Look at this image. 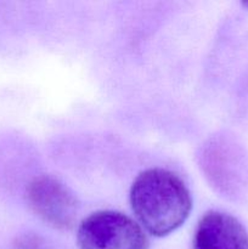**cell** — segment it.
<instances>
[{
  "label": "cell",
  "instance_id": "obj_1",
  "mask_svg": "<svg viewBox=\"0 0 248 249\" xmlns=\"http://www.w3.org/2000/svg\"><path fill=\"white\" fill-rule=\"evenodd\" d=\"M130 204L140 226L155 237H164L189 218L192 198L177 174L153 168L140 173L134 180Z\"/></svg>",
  "mask_w": 248,
  "mask_h": 249
},
{
  "label": "cell",
  "instance_id": "obj_2",
  "mask_svg": "<svg viewBox=\"0 0 248 249\" xmlns=\"http://www.w3.org/2000/svg\"><path fill=\"white\" fill-rule=\"evenodd\" d=\"M80 249H148L147 235L140 224L114 211L92 213L80 223L77 232Z\"/></svg>",
  "mask_w": 248,
  "mask_h": 249
},
{
  "label": "cell",
  "instance_id": "obj_4",
  "mask_svg": "<svg viewBox=\"0 0 248 249\" xmlns=\"http://www.w3.org/2000/svg\"><path fill=\"white\" fill-rule=\"evenodd\" d=\"M194 249H248L247 230L230 214L208 212L197 225Z\"/></svg>",
  "mask_w": 248,
  "mask_h": 249
},
{
  "label": "cell",
  "instance_id": "obj_3",
  "mask_svg": "<svg viewBox=\"0 0 248 249\" xmlns=\"http://www.w3.org/2000/svg\"><path fill=\"white\" fill-rule=\"evenodd\" d=\"M32 211L50 226L70 230L77 221L79 203L66 185L48 175L35 178L27 189Z\"/></svg>",
  "mask_w": 248,
  "mask_h": 249
}]
</instances>
